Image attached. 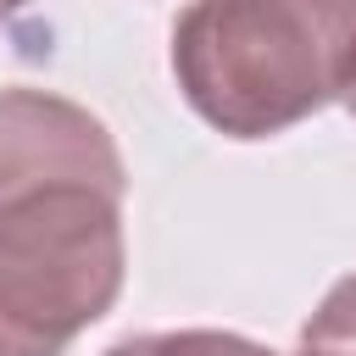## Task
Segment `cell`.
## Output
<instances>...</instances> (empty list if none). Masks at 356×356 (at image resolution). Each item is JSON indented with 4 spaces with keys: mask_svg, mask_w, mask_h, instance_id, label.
I'll use <instances>...</instances> for the list:
<instances>
[{
    "mask_svg": "<svg viewBox=\"0 0 356 356\" xmlns=\"http://www.w3.org/2000/svg\"><path fill=\"white\" fill-rule=\"evenodd\" d=\"M122 289V195L56 184L0 200V356H61Z\"/></svg>",
    "mask_w": 356,
    "mask_h": 356,
    "instance_id": "cell-2",
    "label": "cell"
},
{
    "mask_svg": "<svg viewBox=\"0 0 356 356\" xmlns=\"http://www.w3.org/2000/svg\"><path fill=\"white\" fill-rule=\"evenodd\" d=\"M106 356H273L239 334H217V328H184V334H134L122 345H111Z\"/></svg>",
    "mask_w": 356,
    "mask_h": 356,
    "instance_id": "cell-4",
    "label": "cell"
},
{
    "mask_svg": "<svg viewBox=\"0 0 356 356\" xmlns=\"http://www.w3.org/2000/svg\"><path fill=\"white\" fill-rule=\"evenodd\" d=\"M345 106H350V117H356V83H350V89H345Z\"/></svg>",
    "mask_w": 356,
    "mask_h": 356,
    "instance_id": "cell-7",
    "label": "cell"
},
{
    "mask_svg": "<svg viewBox=\"0 0 356 356\" xmlns=\"http://www.w3.org/2000/svg\"><path fill=\"white\" fill-rule=\"evenodd\" d=\"M300 350H312V356H356V273L339 278L323 295V306L312 312V323L300 334Z\"/></svg>",
    "mask_w": 356,
    "mask_h": 356,
    "instance_id": "cell-5",
    "label": "cell"
},
{
    "mask_svg": "<svg viewBox=\"0 0 356 356\" xmlns=\"http://www.w3.org/2000/svg\"><path fill=\"white\" fill-rule=\"evenodd\" d=\"M56 184H95L122 195V156L100 117L44 89H0V200Z\"/></svg>",
    "mask_w": 356,
    "mask_h": 356,
    "instance_id": "cell-3",
    "label": "cell"
},
{
    "mask_svg": "<svg viewBox=\"0 0 356 356\" xmlns=\"http://www.w3.org/2000/svg\"><path fill=\"white\" fill-rule=\"evenodd\" d=\"M295 356H312V350H295Z\"/></svg>",
    "mask_w": 356,
    "mask_h": 356,
    "instance_id": "cell-8",
    "label": "cell"
},
{
    "mask_svg": "<svg viewBox=\"0 0 356 356\" xmlns=\"http://www.w3.org/2000/svg\"><path fill=\"white\" fill-rule=\"evenodd\" d=\"M22 6H28V0H0V22H6V17H17Z\"/></svg>",
    "mask_w": 356,
    "mask_h": 356,
    "instance_id": "cell-6",
    "label": "cell"
},
{
    "mask_svg": "<svg viewBox=\"0 0 356 356\" xmlns=\"http://www.w3.org/2000/svg\"><path fill=\"white\" fill-rule=\"evenodd\" d=\"M172 78L217 134H284L356 83V0H189Z\"/></svg>",
    "mask_w": 356,
    "mask_h": 356,
    "instance_id": "cell-1",
    "label": "cell"
}]
</instances>
